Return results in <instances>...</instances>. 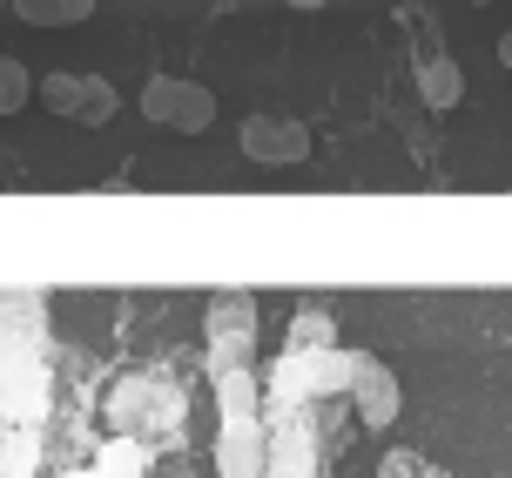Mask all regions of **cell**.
Wrapping results in <instances>:
<instances>
[{
	"label": "cell",
	"instance_id": "cell-15",
	"mask_svg": "<svg viewBox=\"0 0 512 478\" xmlns=\"http://www.w3.org/2000/svg\"><path fill=\"white\" fill-rule=\"evenodd\" d=\"M283 7H331V0H283Z\"/></svg>",
	"mask_w": 512,
	"mask_h": 478
},
{
	"label": "cell",
	"instance_id": "cell-2",
	"mask_svg": "<svg viewBox=\"0 0 512 478\" xmlns=\"http://www.w3.org/2000/svg\"><path fill=\"white\" fill-rule=\"evenodd\" d=\"M142 115L155 128H176V135H203L216 122V95H209L203 81H182V75H155L142 88Z\"/></svg>",
	"mask_w": 512,
	"mask_h": 478
},
{
	"label": "cell",
	"instance_id": "cell-13",
	"mask_svg": "<svg viewBox=\"0 0 512 478\" xmlns=\"http://www.w3.org/2000/svg\"><path fill=\"white\" fill-rule=\"evenodd\" d=\"M27 101H34V75H27L14 54H0V115H21Z\"/></svg>",
	"mask_w": 512,
	"mask_h": 478
},
{
	"label": "cell",
	"instance_id": "cell-14",
	"mask_svg": "<svg viewBox=\"0 0 512 478\" xmlns=\"http://www.w3.org/2000/svg\"><path fill=\"white\" fill-rule=\"evenodd\" d=\"M0 478H34V438H21V431L0 438Z\"/></svg>",
	"mask_w": 512,
	"mask_h": 478
},
{
	"label": "cell",
	"instance_id": "cell-6",
	"mask_svg": "<svg viewBox=\"0 0 512 478\" xmlns=\"http://www.w3.org/2000/svg\"><path fill=\"white\" fill-rule=\"evenodd\" d=\"M263 478H324V452H317L304 418L263 425Z\"/></svg>",
	"mask_w": 512,
	"mask_h": 478
},
{
	"label": "cell",
	"instance_id": "cell-9",
	"mask_svg": "<svg viewBox=\"0 0 512 478\" xmlns=\"http://www.w3.org/2000/svg\"><path fill=\"white\" fill-rule=\"evenodd\" d=\"M418 95L432 101V108H452V101L465 95L459 61H445V54H432V61H418Z\"/></svg>",
	"mask_w": 512,
	"mask_h": 478
},
{
	"label": "cell",
	"instance_id": "cell-10",
	"mask_svg": "<svg viewBox=\"0 0 512 478\" xmlns=\"http://www.w3.org/2000/svg\"><path fill=\"white\" fill-rule=\"evenodd\" d=\"M7 7H14L27 27H75V21H88L95 0H7Z\"/></svg>",
	"mask_w": 512,
	"mask_h": 478
},
{
	"label": "cell",
	"instance_id": "cell-8",
	"mask_svg": "<svg viewBox=\"0 0 512 478\" xmlns=\"http://www.w3.org/2000/svg\"><path fill=\"white\" fill-rule=\"evenodd\" d=\"M216 411L223 418H256L263 411V384L250 378V364L243 371H216Z\"/></svg>",
	"mask_w": 512,
	"mask_h": 478
},
{
	"label": "cell",
	"instance_id": "cell-12",
	"mask_svg": "<svg viewBox=\"0 0 512 478\" xmlns=\"http://www.w3.org/2000/svg\"><path fill=\"white\" fill-rule=\"evenodd\" d=\"M337 330L324 310H304V317H290V337H283V351H331Z\"/></svg>",
	"mask_w": 512,
	"mask_h": 478
},
{
	"label": "cell",
	"instance_id": "cell-5",
	"mask_svg": "<svg viewBox=\"0 0 512 478\" xmlns=\"http://www.w3.org/2000/svg\"><path fill=\"white\" fill-rule=\"evenodd\" d=\"M344 391H351V404H358V418H364L371 431L398 425V371H391L384 357H371V351H351Z\"/></svg>",
	"mask_w": 512,
	"mask_h": 478
},
{
	"label": "cell",
	"instance_id": "cell-7",
	"mask_svg": "<svg viewBox=\"0 0 512 478\" xmlns=\"http://www.w3.org/2000/svg\"><path fill=\"white\" fill-rule=\"evenodd\" d=\"M216 478H263V418L216 425Z\"/></svg>",
	"mask_w": 512,
	"mask_h": 478
},
{
	"label": "cell",
	"instance_id": "cell-1",
	"mask_svg": "<svg viewBox=\"0 0 512 478\" xmlns=\"http://www.w3.org/2000/svg\"><path fill=\"white\" fill-rule=\"evenodd\" d=\"M34 95L48 101L61 122H81V128L115 122V108H122V95H115L102 75H75V68H61V75H41V81H34Z\"/></svg>",
	"mask_w": 512,
	"mask_h": 478
},
{
	"label": "cell",
	"instance_id": "cell-4",
	"mask_svg": "<svg viewBox=\"0 0 512 478\" xmlns=\"http://www.w3.org/2000/svg\"><path fill=\"white\" fill-rule=\"evenodd\" d=\"M236 149L250 155L256 169H297L310 155V128L297 115H250L236 128Z\"/></svg>",
	"mask_w": 512,
	"mask_h": 478
},
{
	"label": "cell",
	"instance_id": "cell-16",
	"mask_svg": "<svg viewBox=\"0 0 512 478\" xmlns=\"http://www.w3.org/2000/svg\"><path fill=\"white\" fill-rule=\"evenodd\" d=\"M0 7H7V0H0Z\"/></svg>",
	"mask_w": 512,
	"mask_h": 478
},
{
	"label": "cell",
	"instance_id": "cell-11",
	"mask_svg": "<svg viewBox=\"0 0 512 478\" xmlns=\"http://www.w3.org/2000/svg\"><path fill=\"white\" fill-rule=\"evenodd\" d=\"M88 472H95V478H142V472H149V445H142V438H115Z\"/></svg>",
	"mask_w": 512,
	"mask_h": 478
},
{
	"label": "cell",
	"instance_id": "cell-3",
	"mask_svg": "<svg viewBox=\"0 0 512 478\" xmlns=\"http://www.w3.org/2000/svg\"><path fill=\"white\" fill-rule=\"evenodd\" d=\"M256 351V297L223 290L209 297V371H243Z\"/></svg>",
	"mask_w": 512,
	"mask_h": 478
}]
</instances>
